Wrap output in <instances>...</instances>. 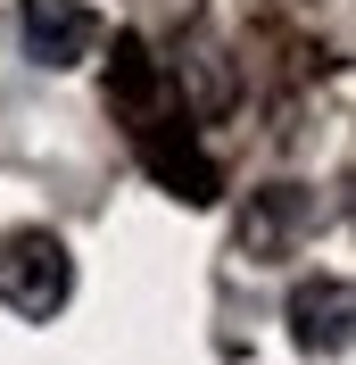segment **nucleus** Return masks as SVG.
<instances>
[{
  "instance_id": "1",
  "label": "nucleus",
  "mask_w": 356,
  "mask_h": 365,
  "mask_svg": "<svg viewBox=\"0 0 356 365\" xmlns=\"http://www.w3.org/2000/svg\"><path fill=\"white\" fill-rule=\"evenodd\" d=\"M67 291H75V257H67L58 232H42V225L0 232V299H9L25 324H50L67 307Z\"/></svg>"
},
{
  "instance_id": "2",
  "label": "nucleus",
  "mask_w": 356,
  "mask_h": 365,
  "mask_svg": "<svg viewBox=\"0 0 356 365\" xmlns=\"http://www.w3.org/2000/svg\"><path fill=\"white\" fill-rule=\"evenodd\" d=\"M17 34H25V58L33 67H83L91 50H100V17H91L83 0H25V17H17Z\"/></svg>"
},
{
  "instance_id": "3",
  "label": "nucleus",
  "mask_w": 356,
  "mask_h": 365,
  "mask_svg": "<svg viewBox=\"0 0 356 365\" xmlns=\"http://www.w3.org/2000/svg\"><path fill=\"white\" fill-rule=\"evenodd\" d=\"M290 341L307 357H340L348 349V282L340 274H315V282L290 291Z\"/></svg>"
},
{
  "instance_id": "4",
  "label": "nucleus",
  "mask_w": 356,
  "mask_h": 365,
  "mask_svg": "<svg viewBox=\"0 0 356 365\" xmlns=\"http://www.w3.org/2000/svg\"><path fill=\"white\" fill-rule=\"evenodd\" d=\"M307 216V200H298V182H282V191H266V216H241V250L248 257H273L282 250V232Z\"/></svg>"
}]
</instances>
